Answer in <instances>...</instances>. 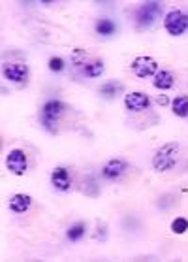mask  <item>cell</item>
Returning a JSON list of instances; mask_svg holds the SVG:
<instances>
[{"label": "cell", "instance_id": "e0dca14e", "mask_svg": "<svg viewBox=\"0 0 188 262\" xmlns=\"http://www.w3.org/2000/svg\"><path fill=\"white\" fill-rule=\"evenodd\" d=\"M83 234H85V223H76V225H72V227L68 228L66 236H68V239H72V242H77L79 238H83Z\"/></svg>", "mask_w": 188, "mask_h": 262}, {"label": "cell", "instance_id": "5b68a950", "mask_svg": "<svg viewBox=\"0 0 188 262\" xmlns=\"http://www.w3.org/2000/svg\"><path fill=\"white\" fill-rule=\"evenodd\" d=\"M6 168L13 176H25L27 170H29V161H27V155L21 149H12L6 157Z\"/></svg>", "mask_w": 188, "mask_h": 262}, {"label": "cell", "instance_id": "5bb4252c", "mask_svg": "<svg viewBox=\"0 0 188 262\" xmlns=\"http://www.w3.org/2000/svg\"><path fill=\"white\" fill-rule=\"evenodd\" d=\"M171 110L177 117H188V96H177L171 100Z\"/></svg>", "mask_w": 188, "mask_h": 262}, {"label": "cell", "instance_id": "7a4b0ae2", "mask_svg": "<svg viewBox=\"0 0 188 262\" xmlns=\"http://www.w3.org/2000/svg\"><path fill=\"white\" fill-rule=\"evenodd\" d=\"M64 110H66V106L62 100H49L43 104L41 114H40V121L47 132H51V134L57 132V125H59V119Z\"/></svg>", "mask_w": 188, "mask_h": 262}, {"label": "cell", "instance_id": "4fadbf2b", "mask_svg": "<svg viewBox=\"0 0 188 262\" xmlns=\"http://www.w3.org/2000/svg\"><path fill=\"white\" fill-rule=\"evenodd\" d=\"M173 74L168 70H158L154 74V87L156 89H162V91H168L173 87Z\"/></svg>", "mask_w": 188, "mask_h": 262}, {"label": "cell", "instance_id": "2e32d148", "mask_svg": "<svg viewBox=\"0 0 188 262\" xmlns=\"http://www.w3.org/2000/svg\"><path fill=\"white\" fill-rule=\"evenodd\" d=\"M96 32L102 36H111L115 32V23L111 19H98L96 23Z\"/></svg>", "mask_w": 188, "mask_h": 262}, {"label": "cell", "instance_id": "8fae6325", "mask_svg": "<svg viewBox=\"0 0 188 262\" xmlns=\"http://www.w3.org/2000/svg\"><path fill=\"white\" fill-rule=\"evenodd\" d=\"M4 78L13 83H25L29 78V68L25 64H6L4 66Z\"/></svg>", "mask_w": 188, "mask_h": 262}, {"label": "cell", "instance_id": "9c48e42d", "mask_svg": "<svg viewBox=\"0 0 188 262\" xmlns=\"http://www.w3.org/2000/svg\"><path fill=\"white\" fill-rule=\"evenodd\" d=\"M124 106L126 110L130 112H143V110H147L151 106V100H149L147 95H143V93H130L126 95L124 98Z\"/></svg>", "mask_w": 188, "mask_h": 262}, {"label": "cell", "instance_id": "277c9868", "mask_svg": "<svg viewBox=\"0 0 188 262\" xmlns=\"http://www.w3.org/2000/svg\"><path fill=\"white\" fill-rule=\"evenodd\" d=\"M162 15V8L156 2H147L135 12V23L141 29H151Z\"/></svg>", "mask_w": 188, "mask_h": 262}, {"label": "cell", "instance_id": "6da1fadb", "mask_svg": "<svg viewBox=\"0 0 188 262\" xmlns=\"http://www.w3.org/2000/svg\"><path fill=\"white\" fill-rule=\"evenodd\" d=\"M177 159H179V143L177 142L164 143L154 153L153 168L156 172H168V170H171L177 164Z\"/></svg>", "mask_w": 188, "mask_h": 262}, {"label": "cell", "instance_id": "7c38bea8", "mask_svg": "<svg viewBox=\"0 0 188 262\" xmlns=\"http://www.w3.org/2000/svg\"><path fill=\"white\" fill-rule=\"evenodd\" d=\"M30 204H32V200L27 194H13L10 198L8 206H10V209H12L13 213H25V211H29Z\"/></svg>", "mask_w": 188, "mask_h": 262}, {"label": "cell", "instance_id": "ac0fdd59", "mask_svg": "<svg viewBox=\"0 0 188 262\" xmlns=\"http://www.w3.org/2000/svg\"><path fill=\"white\" fill-rule=\"evenodd\" d=\"M186 230H188V219H184V217H177V219H173V223H171V232L184 234Z\"/></svg>", "mask_w": 188, "mask_h": 262}, {"label": "cell", "instance_id": "d6986e66", "mask_svg": "<svg viewBox=\"0 0 188 262\" xmlns=\"http://www.w3.org/2000/svg\"><path fill=\"white\" fill-rule=\"evenodd\" d=\"M64 66H66L64 59H60V57H51L49 59V70L51 72H62Z\"/></svg>", "mask_w": 188, "mask_h": 262}, {"label": "cell", "instance_id": "9a60e30c", "mask_svg": "<svg viewBox=\"0 0 188 262\" xmlns=\"http://www.w3.org/2000/svg\"><path fill=\"white\" fill-rule=\"evenodd\" d=\"M121 83L119 81H109V83H104L100 87V95L106 96V98H115V96L121 93Z\"/></svg>", "mask_w": 188, "mask_h": 262}, {"label": "cell", "instance_id": "8992f818", "mask_svg": "<svg viewBox=\"0 0 188 262\" xmlns=\"http://www.w3.org/2000/svg\"><path fill=\"white\" fill-rule=\"evenodd\" d=\"M130 68H132L135 78H139V79H147L158 72L156 60L151 59V57H137V59H134V62H132Z\"/></svg>", "mask_w": 188, "mask_h": 262}, {"label": "cell", "instance_id": "3957f363", "mask_svg": "<svg viewBox=\"0 0 188 262\" xmlns=\"http://www.w3.org/2000/svg\"><path fill=\"white\" fill-rule=\"evenodd\" d=\"M164 29L171 36H181L188 30V13L182 10H173L164 17Z\"/></svg>", "mask_w": 188, "mask_h": 262}, {"label": "cell", "instance_id": "ffe728a7", "mask_svg": "<svg viewBox=\"0 0 188 262\" xmlns=\"http://www.w3.org/2000/svg\"><path fill=\"white\" fill-rule=\"evenodd\" d=\"M98 236H100V239L102 242H104V239H106V225H100V230H98V228H96V238H98Z\"/></svg>", "mask_w": 188, "mask_h": 262}, {"label": "cell", "instance_id": "ba28073f", "mask_svg": "<svg viewBox=\"0 0 188 262\" xmlns=\"http://www.w3.org/2000/svg\"><path fill=\"white\" fill-rule=\"evenodd\" d=\"M51 183H53L55 189H57V191H60V192L70 191V187H72L70 172H68L66 168H62V166L55 168L53 172H51Z\"/></svg>", "mask_w": 188, "mask_h": 262}, {"label": "cell", "instance_id": "30bf717a", "mask_svg": "<svg viewBox=\"0 0 188 262\" xmlns=\"http://www.w3.org/2000/svg\"><path fill=\"white\" fill-rule=\"evenodd\" d=\"M77 70L85 78H100L104 74V62L100 59H90L85 62L81 60V64H77Z\"/></svg>", "mask_w": 188, "mask_h": 262}, {"label": "cell", "instance_id": "44dd1931", "mask_svg": "<svg viewBox=\"0 0 188 262\" xmlns=\"http://www.w3.org/2000/svg\"><path fill=\"white\" fill-rule=\"evenodd\" d=\"M168 102H170V98H168V96H160V98H158L160 106H168Z\"/></svg>", "mask_w": 188, "mask_h": 262}, {"label": "cell", "instance_id": "52a82bcc", "mask_svg": "<svg viewBox=\"0 0 188 262\" xmlns=\"http://www.w3.org/2000/svg\"><path fill=\"white\" fill-rule=\"evenodd\" d=\"M128 170V162L123 159H111L106 162V166L102 168V176L106 179H119L123 178L124 172Z\"/></svg>", "mask_w": 188, "mask_h": 262}]
</instances>
